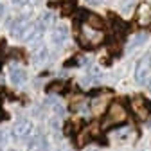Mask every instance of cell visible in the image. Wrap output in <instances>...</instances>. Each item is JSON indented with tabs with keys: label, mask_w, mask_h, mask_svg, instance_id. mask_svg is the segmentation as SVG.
I'll return each mask as SVG.
<instances>
[{
	"label": "cell",
	"mask_w": 151,
	"mask_h": 151,
	"mask_svg": "<svg viewBox=\"0 0 151 151\" xmlns=\"http://www.w3.org/2000/svg\"><path fill=\"white\" fill-rule=\"evenodd\" d=\"M128 111L121 103H111L106 110V117L103 122V128H110V126H119L126 121Z\"/></svg>",
	"instance_id": "1"
},
{
	"label": "cell",
	"mask_w": 151,
	"mask_h": 151,
	"mask_svg": "<svg viewBox=\"0 0 151 151\" xmlns=\"http://www.w3.org/2000/svg\"><path fill=\"white\" fill-rule=\"evenodd\" d=\"M78 40H79V43H81L85 49H92V47H97L99 43H103L104 36H103V32H101V31L92 29V27L85 25V27L81 29L79 36H78Z\"/></svg>",
	"instance_id": "2"
},
{
	"label": "cell",
	"mask_w": 151,
	"mask_h": 151,
	"mask_svg": "<svg viewBox=\"0 0 151 151\" xmlns=\"http://www.w3.org/2000/svg\"><path fill=\"white\" fill-rule=\"evenodd\" d=\"M151 76V52H146L142 58L137 61V67H135V81L139 85H144L147 83Z\"/></svg>",
	"instance_id": "3"
},
{
	"label": "cell",
	"mask_w": 151,
	"mask_h": 151,
	"mask_svg": "<svg viewBox=\"0 0 151 151\" xmlns=\"http://www.w3.org/2000/svg\"><path fill=\"white\" fill-rule=\"evenodd\" d=\"M131 110H133V113L139 119L146 121L151 115V103L146 97H142V96H135L133 99H131Z\"/></svg>",
	"instance_id": "4"
},
{
	"label": "cell",
	"mask_w": 151,
	"mask_h": 151,
	"mask_svg": "<svg viewBox=\"0 0 151 151\" xmlns=\"http://www.w3.org/2000/svg\"><path fill=\"white\" fill-rule=\"evenodd\" d=\"M137 24L139 25H149L151 24V7L147 4H140L137 7Z\"/></svg>",
	"instance_id": "5"
},
{
	"label": "cell",
	"mask_w": 151,
	"mask_h": 151,
	"mask_svg": "<svg viewBox=\"0 0 151 151\" xmlns=\"http://www.w3.org/2000/svg\"><path fill=\"white\" fill-rule=\"evenodd\" d=\"M85 24L88 27H92V29H97V31H103L104 29V20H103L99 14H93V13H86Z\"/></svg>",
	"instance_id": "6"
},
{
	"label": "cell",
	"mask_w": 151,
	"mask_h": 151,
	"mask_svg": "<svg viewBox=\"0 0 151 151\" xmlns=\"http://www.w3.org/2000/svg\"><path fill=\"white\" fill-rule=\"evenodd\" d=\"M9 79H11L14 85H22V83L27 79V74H25V70H24V68L14 67V68H11V70H9Z\"/></svg>",
	"instance_id": "7"
},
{
	"label": "cell",
	"mask_w": 151,
	"mask_h": 151,
	"mask_svg": "<svg viewBox=\"0 0 151 151\" xmlns=\"http://www.w3.org/2000/svg\"><path fill=\"white\" fill-rule=\"evenodd\" d=\"M67 34H68L67 27H65V25H58V27L54 29V32H52V40H54V43H63V42L67 40Z\"/></svg>",
	"instance_id": "8"
},
{
	"label": "cell",
	"mask_w": 151,
	"mask_h": 151,
	"mask_svg": "<svg viewBox=\"0 0 151 151\" xmlns=\"http://www.w3.org/2000/svg\"><path fill=\"white\" fill-rule=\"evenodd\" d=\"M146 40H147V34H146V32H139V34H135L133 38H131V42L128 43V50H133V49L140 47L142 43H146Z\"/></svg>",
	"instance_id": "9"
},
{
	"label": "cell",
	"mask_w": 151,
	"mask_h": 151,
	"mask_svg": "<svg viewBox=\"0 0 151 151\" xmlns=\"http://www.w3.org/2000/svg\"><path fill=\"white\" fill-rule=\"evenodd\" d=\"M106 104H108V99H103V97L99 99V97H97V99L92 101V110L96 111V113H99V111H103V110L106 108Z\"/></svg>",
	"instance_id": "10"
},
{
	"label": "cell",
	"mask_w": 151,
	"mask_h": 151,
	"mask_svg": "<svg viewBox=\"0 0 151 151\" xmlns=\"http://www.w3.org/2000/svg\"><path fill=\"white\" fill-rule=\"evenodd\" d=\"M67 90V83H63V81H54V83H50L49 86H47V92H65Z\"/></svg>",
	"instance_id": "11"
},
{
	"label": "cell",
	"mask_w": 151,
	"mask_h": 151,
	"mask_svg": "<svg viewBox=\"0 0 151 151\" xmlns=\"http://www.w3.org/2000/svg\"><path fill=\"white\" fill-rule=\"evenodd\" d=\"M29 129H31V124H29L27 121H24V122H20V124L16 126V135L24 137V135H27V133H29Z\"/></svg>",
	"instance_id": "12"
},
{
	"label": "cell",
	"mask_w": 151,
	"mask_h": 151,
	"mask_svg": "<svg viewBox=\"0 0 151 151\" xmlns=\"http://www.w3.org/2000/svg\"><path fill=\"white\" fill-rule=\"evenodd\" d=\"M0 14H4V6L0 4Z\"/></svg>",
	"instance_id": "13"
},
{
	"label": "cell",
	"mask_w": 151,
	"mask_h": 151,
	"mask_svg": "<svg viewBox=\"0 0 151 151\" xmlns=\"http://www.w3.org/2000/svg\"><path fill=\"white\" fill-rule=\"evenodd\" d=\"M147 86H149V92H151V79H149V83H147Z\"/></svg>",
	"instance_id": "14"
},
{
	"label": "cell",
	"mask_w": 151,
	"mask_h": 151,
	"mask_svg": "<svg viewBox=\"0 0 151 151\" xmlns=\"http://www.w3.org/2000/svg\"><path fill=\"white\" fill-rule=\"evenodd\" d=\"M93 2H101V0H93Z\"/></svg>",
	"instance_id": "15"
}]
</instances>
